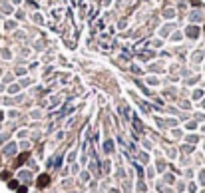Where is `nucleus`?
<instances>
[{
	"instance_id": "obj_1",
	"label": "nucleus",
	"mask_w": 205,
	"mask_h": 193,
	"mask_svg": "<svg viewBox=\"0 0 205 193\" xmlns=\"http://www.w3.org/2000/svg\"><path fill=\"white\" fill-rule=\"evenodd\" d=\"M14 153H16V143H8L4 147V155H8V157H10V155H14Z\"/></svg>"
},
{
	"instance_id": "obj_2",
	"label": "nucleus",
	"mask_w": 205,
	"mask_h": 193,
	"mask_svg": "<svg viewBox=\"0 0 205 193\" xmlns=\"http://www.w3.org/2000/svg\"><path fill=\"white\" fill-rule=\"evenodd\" d=\"M185 34L189 36V38H197V34H199V28H195V26H189V28L185 30Z\"/></svg>"
},
{
	"instance_id": "obj_3",
	"label": "nucleus",
	"mask_w": 205,
	"mask_h": 193,
	"mask_svg": "<svg viewBox=\"0 0 205 193\" xmlns=\"http://www.w3.org/2000/svg\"><path fill=\"white\" fill-rule=\"evenodd\" d=\"M191 20H193V22H199L201 18H203V12H199V10H193V12H191V16H189Z\"/></svg>"
},
{
	"instance_id": "obj_4",
	"label": "nucleus",
	"mask_w": 205,
	"mask_h": 193,
	"mask_svg": "<svg viewBox=\"0 0 205 193\" xmlns=\"http://www.w3.org/2000/svg\"><path fill=\"white\" fill-rule=\"evenodd\" d=\"M48 183H50V177H48V175H40V179H38V187H46Z\"/></svg>"
},
{
	"instance_id": "obj_5",
	"label": "nucleus",
	"mask_w": 205,
	"mask_h": 193,
	"mask_svg": "<svg viewBox=\"0 0 205 193\" xmlns=\"http://www.w3.org/2000/svg\"><path fill=\"white\" fill-rule=\"evenodd\" d=\"M104 150L108 151V153H112V151H114V143H112V141L108 140V141H106V143H104Z\"/></svg>"
},
{
	"instance_id": "obj_6",
	"label": "nucleus",
	"mask_w": 205,
	"mask_h": 193,
	"mask_svg": "<svg viewBox=\"0 0 205 193\" xmlns=\"http://www.w3.org/2000/svg\"><path fill=\"white\" fill-rule=\"evenodd\" d=\"M20 177H22V181H30L32 175H30V171H20Z\"/></svg>"
},
{
	"instance_id": "obj_7",
	"label": "nucleus",
	"mask_w": 205,
	"mask_h": 193,
	"mask_svg": "<svg viewBox=\"0 0 205 193\" xmlns=\"http://www.w3.org/2000/svg\"><path fill=\"white\" fill-rule=\"evenodd\" d=\"M187 130H195V127H197V124H195V121H189V124H187Z\"/></svg>"
},
{
	"instance_id": "obj_8",
	"label": "nucleus",
	"mask_w": 205,
	"mask_h": 193,
	"mask_svg": "<svg viewBox=\"0 0 205 193\" xmlns=\"http://www.w3.org/2000/svg\"><path fill=\"white\" fill-rule=\"evenodd\" d=\"M199 181L205 185V171H201V173H199Z\"/></svg>"
},
{
	"instance_id": "obj_9",
	"label": "nucleus",
	"mask_w": 205,
	"mask_h": 193,
	"mask_svg": "<svg viewBox=\"0 0 205 193\" xmlns=\"http://www.w3.org/2000/svg\"><path fill=\"white\" fill-rule=\"evenodd\" d=\"M187 141H189V143H195L197 137H195V135H189V137H187Z\"/></svg>"
},
{
	"instance_id": "obj_10",
	"label": "nucleus",
	"mask_w": 205,
	"mask_h": 193,
	"mask_svg": "<svg viewBox=\"0 0 205 193\" xmlns=\"http://www.w3.org/2000/svg\"><path fill=\"white\" fill-rule=\"evenodd\" d=\"M201 94H203V92H201V90H197V92L193 94V98H195V100H199V98H201Z\"/></svg>"
},
{
	"instance_id": "obj_11",
	"label": "nucleus",
	"mask_w": 205,
	"mask_h": 193,
	"mask_svg": "<svg viewBox=\"0 0 205 193\" xmlns=\"http://www.w3.org/2000/svg\"><path fill=\"white\" fill-rule=\"evenodd\" d=\"M165 181L167 183H173V175H165Z\"/></svg>"
},
{
	"instance_id": "obj_12",
	"label": "nucleus",
	"mask_w": 205,
	"mask_h": 193,
	"mask_svg": "<svg viewBox=\"0 0 205 193\" xmlns=\"http://www.w3.org/2000/svg\"><path fill=\"white\" fill-rule=\"evenodd\" d=\"M201 106H203V108H205V100H203V104H201Z\"/></svg>"
}]
</instances>
